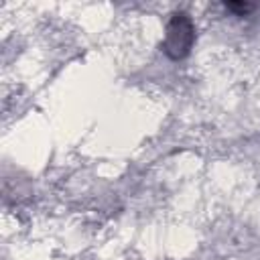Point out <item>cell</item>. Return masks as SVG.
I'll use <instances>...</instances> for the list:
<instances>
[{"label": "cell", "mask_w": 260, "mask_h": 260, "mask_svg": "<svg viewBox=\"0 0 260 260\" xmlns=\"http://www.w3.org/2000/svg\"><path fill=\"white\" fill-rule=\"evenodd\" d=\"M195 41V26L185 12H175L167 24V37L162 51L171 59H183L189 55Z\"/></svg>", "instance_id": "cell-1"}]
</instances>
